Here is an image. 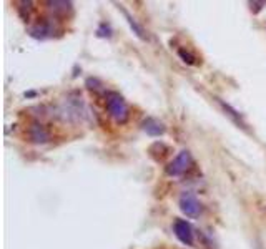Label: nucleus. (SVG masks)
<instances>
[{
    "label": "nucleus",
    "mask_w": 266,
    "mask_h": 249,
    "mask_svg": "<svg viewBox=\"0 0 266 249\" xmlns=\"http://www.w3.org/2000/svg\"><path fill=\"white\" fill-rule=\"evenodd\" d=\"M180 210L183 214H186L188 218H198L199 213H202V203L198 201V198L191 193H183L180 196Z\"/></svg>",
    "instance_id": "3"
},
{
    "label": "nucleus",
    "mask_w": 266,
    "mask_h": 249,
    "mask_svg": "<svg viewBox=\"0 0 266 249\" xmlns=\"http://www.w3.org/2000/svg\"><path fill=\"white\" fill-rule=\"evenodd\" d=\"M190 166H191V154L190 151L183 150L166 166V174H168V176H182V174H185L190 170Z\"/></svg>",
    "instance_id": "2"
},
{
    "label": "nucleus",
    "mask_w": 266,
    "mask_h": 249,
    "mask_svg": "<svg viewBox=\"0 0 266 249\" xmlns=\"http://www.w3.org/2000/svg\"><path fill=\"white\" fill-rule=\"evenodd\" d=\"M123 13H125L126 20H128V24H130V27H131L133 33H135V35H137V37H140V38H145V35H143V29H142V27H140V25L137 24V20L133 18L131 15H128V13H126L125 10H123Z\"/></svg>",
    "instance_id": "10"
},
{
    "label": "nucleus",
    "mask_w": 266,
    "mask_h": 249,
    "mask_svg": "<svg viewBox=\"0 0 266 249\" xmlns=\"http://www.w3.org/2000/svg\"><path fill=\"white\" fill-rule=\"evenodd\" d=\"M29 138H30L32 143L43 145V143H47V141H50V133L42 123L35 122L29 126Z\"/></svg>",
    "instance_id": "5"
},
{
    "label": "nucleus",
    "mask_w": 266,
    "mask_h": 249,
    "mask_svg": "<svg viewBox=\"0 0 266 249\" xmlns=\"http://www.w3.org/2000/svg\"><path fill=\"white\" fill-rule=\"evenodd\" d=\"M47 5L55 13H66L69 10H72V2H58V0H53V2H47Z\"/></svg>",
    "instance_id": "8"
},
{
    "label": "nucleus",
    "mask_w": 266,
    "mask_h": 249,
    "mask_svg": "<svg viewBox=\"0 0 266 249\" xmlns=\"http://www.w3.org/2000/svg\"><path fill=\"white\" fill-rule=\"evenodd\" d=\"M53 33V25L49 22V20H40L37 25H33L30 29V35L35 38H47Z\"/></svg>",
    "instance_id": "7"
},
{
    "label": "nucleus",
    "mask_w": 266,
    "mask_h": 249,
    "mask_svg": "<svg viewBox=\"0 0 266 249\" xmlns=\"http://www.w3.org/2000/svg\"><path fill=\"white\" fill-rule=\"evenodd\" d=\"M178 57L183 60L185 63H188V65H195L196 62H195V55H191V53L188 52V50H185V49H180L178 50Z\"/></svg>",
    "instance_id": "11"
},
{
    "label": "nucleus",
    "mask_w": 266,
    "mask_h": 249,
    "mask_svg": "<svg viewBox=\"0 0 266 249\" xmlns=\"http://www.w3.org/2000/svg\"><path fill=\"white\" fill-rule=\"evenodd\" d=\"M142 128L146 134H150V137H162L165 133V125L162 122H158L155 118H146L143 120L142 123Z\"/></svg>",
    "instance_id": "6"
},
{
    "label": "nucleus",
    "mask_w": 266,
    "mask_h": 249,
    "mask_svg": "<svg viewBox=\"0 0 266 249\" xmlns=\"http://www.w3.org/2000/svg\"><path fill=\"white\" fill-rule=\"evenodd\" d=\"M218 102H219V105L223 106V110H225L226 113H228V117H231V118L235 120V122H236V123H238L239 126H243V128H245V123H243V120H241V117H239V113H238L236 110H233V108H231V106H230L228 103H223L221 100H218Z\"/></svg>",
    "instance_id": "9"
},
{
    "label": "nucleus",
    "mask_w": 266,
    "mask_h": 249,
    "mask_svg": "<svg viewBox=\"0 0 266 249\" xmlns=\"http://www.w3.org/2000/svg\"><path fill=\"white\" fill-rule=\"evenodd\" d=\"M173 231H175V236L182 241L183 244L186 246L193 244V228L190 226L188 221L176 219L175 223H173Z\"/></svg>",
    "instance_id": "4"
},
{
    "label": "nucleus",
    "mask_w": 266,
    "mask_h": 249,
    "mask_svg": "<svg viewBox=\"0 0 266 249\" xmlns=\"http://www.w3.org/2000/svg\"><path fill=\"white\" fill-rule=\"evenodd\" d=\"M105 100H106V111H108V115L120 125L126 123V120L130 117V110L125 98L117 92H106Z\"/></svg>",
    "instance_id": "1"
}]
</instances>
